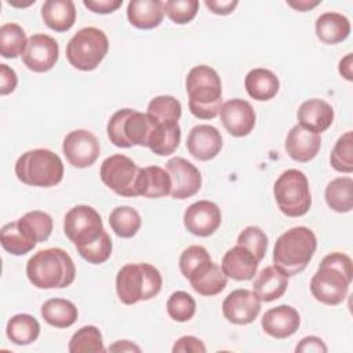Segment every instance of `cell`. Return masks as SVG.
I'll return each mask as SVG.
<instances>
[{"instance_id": "6da1fadb", "label": "cell", "mask_w": 353, "mask_h": 353, "mask_svg": "<svg viewBox=\"0 0 353 353\" xmlns=\"http://www.w3.org/2000/svg\"><path fill=\"white\" fill-rule=\"evenodd\" d=\"M353 280V262L343 252H331L323 258L310 280V292L321 303L335 306L345 301Z\"/></svg>"}, {"instance_id": "7a4b0ae2", "label": "cell", "mask_w": 353, "mask_h": 353, "mask_svg": "<svg viewBox=\"0 0 353 353\" xmlns=\"http://www.w3.org/2000/svg\"><path fill=\"white\" fill-rule=\"evenodd\" d=\"M29 281L41 290L69 287L76 277V266L70 255L58 247L40 250L26 263Z\"/></svg>"}, {"instance_id": "3957f363", "label": "cell", "mask_w": 353, "mask_h": 353, "mask_svg": "<svg viewBox=\"0 0 353 353\" xmlns=\"http://www.w3.org/2000/svg\"><path fill=\"white\" fill-rule=\"evenodd\" d=\"M186 92L190 113L201 120L219 114L222 106V83L215 69L207 65L192 68L186 76Z\"/></svg>"}, {"instance_id": "277c9868", "label": "cell", "mask_w": 353, "mask_h": 353, "mask_svg": "<svg viewBox=\"0 0 353 353\" xmlns=\"http://www.w3.org/2000/svg\"><path fill=\"white\" fill-rule=\"evenodd\" d=\"M317 248V239L312 229L295 226L284 232L274 243L273 263L288 277L306 269Z\"/></svg>"}, {"instance_id": "5b68a950", "label": "cell", "mask_w": 353, "mask_h": 353, "mask_svg": "<svg viewBox=\"0 0 353 353\" xmlns=\"http://www.w3.org/2000/svg\"><path fill=\"white\" fill-rule=\"evenodd\" d=\"M160 272L150 263H127L116 276V291L124 305L154 298L161 290Z\"/></svg>"}, {"instance_id": "8992f818", "label": "cell", "mask_w": 353, "mask_h": 353, "mask_svg": "<svg viewBox=\"0 0 353 353\" xmlns=\"http://www.w3.org/2000/svg\"><path fill=\"white\" fill-rule=\"evenodd\" d=\"M15 175L22 183L29 186H55L63 178V163L52 150H28L17 160Z\"/></svg>"}, {"instance_id": "52a82bcc", "label": "cell", "mask_w": 353, "mask_h": 353, "mask_svg": "<svg viewBox=\"0 0 353 353\" xmlns=\"http://www.w3.org/2000/svg\"><path fill=\"white\" fill-rule=\"evenodd\" d=\"M153 121L146 113L134 109H120L108 121V138L117 148L148 146Z\"/></svg>"}, {"instance_id": "ba28073f", "label": "cell", "mask_w": 353, "mask_h": 353, "mask_svg": "<svg viewBox=\"0 0 353 353\" xmlns=\"http://www.w3.org/2000/svg\"><path fill=\"white\" fill-rule=\"evenodd\" d=\"M274 199L279 210L290 216L305 215L312 205V194L306 175L295 168L284 171L274 182Z\"/></svg>"}, {"instance_id": "9c48e42d", "label": "cell", "mask_w": 353, "mask_h": 353, "mask_svg": "<svg viewBox=\"0 0 353 353\" xmlns=\"http://www.w3.org/2000/svg\"><path fill=\"white\" fill-rule=\"evenodd\" d=\"M108 50V36L98 28L87 26L74 33L66 44V58L73 68L90 72L97 69Z\"/></svg>"}, {"instance_id": "30bf717a", "label": "cell", "mask_w": 353, "mask_h": 353, "mask_svg": "<svg viewBox=\"0 0 353 353\" xmlns=\"http://www.w3.org/2000/svg\"><path fill=\"white\" fill-rule=\"evenodd\" d=\"M103 230L99 212L90 205H74L63 218L65 236L76 245L77 250L98 240Z\"/></svg>"}, {"instance_id": "8fae6325", "label": "cell", "mask_w": 353, "mask_h": 353, "mask_svg": "<svg viewBox=\"0 0 353 353\" xmlns=\"http://www.w3.org/2000/svg\"><path fill=\"white\" fill-rule=\"evenodd\" d=\"M141 168L124 154H112L101 164L99 176L102 182L123 197H137V182Z\"/></svg>"}, {"instance_id": "7c38bea8", "label": "cell", "mask_w": 353, "mask_h": 353, "mask_svg": "<svg viewBox=\"0 0 353 353\" xmlns=\"http://www.w3.org/2000/svg\"><path fill=\"white\" fill-rule=\"evenodd\" d=\"M62 150L73 167L87 168L97 161L101 146L97 137L88 130H73L65 137Z\"/></svg>"}, {"instance_id": "4fadbf2b", "label": "cell", "mask_w": 353, "mask_h": 353, "mask_svg": "<svg viewBox=\"0 0 353 353\" xmlns=\"http://www.w3.org/2000/svg\"><path fill=\"white\" fill-rule=\"evenodd\" d=\"M58 57L59 46L57 40L48 34L36 33L28 39L22 61L29 70L44 73L55 66Z\"/></svg>"}, {"instance_id": "5bb4252c", "label": "cell", "mask_w": 353, "mask_h": 353, "mask_svg": "<svg viewBox=\"0 0 353 353\" xmlns=\"http://www.w3.org/2000/svg\"><path fill=\"white\" fill-rule=\"evenodd\" d=\"M171 178V193L174 199L183 200L194 196L201 188V174L196 165L183 157H172L165 164Z\"/></svg>"}, {"instance_id": "9a60e30c", "label": "cell", "mask_w": 353, "mask_h": 353, "mask_svg": "<svg viewBox=\"0 0 353 353\" xmlns=\"http://www.w3.org/2000/svg\"><path fill=\"white\" fill-rule=\"evenodd\" d=\"M261 312V299L254 291L239 288L232 291L222 303L225 319L237 325L252 323Z\"/></svg>"}, {"instance_id": "2e32d148", "label": "cell", "mask_w": 353, "mask_h": 353, "mask_svg": "<svg viewBox=\"0 0 353 353\" xmlns=\"http://www.w3.org/2000/svg\"><path fill=\"white\" fill-rule=\"evenodd\" d=\"M221 221L219 207L210 200H199L190 204L183 214L186 230L199 237L211 236L219 228Z\"/></svg>"}, {"instance_id": "e0dca14e", "label": "cell", "mask_w": 353, "mask_h": 353, "mask_svg": "<svg viewBox=\"0 0 353 353\" xmlns=\"http://www.w3.org/2000/svg\"><path fill=\"white\" fill-rule=\"evenodd\" d=\"M219 117L225 130L233 137L248 135L255 125V112L250 102L233 98L226 101L219 110Z\"/></svg>"}, {"instance_id": "ac0fdd59", "label": "cell", "mask_w": 353, "mask_h": 353, "mask_svg": "<svg viewBox=\"0 0 353 353\" xmlns=\"http://www.w3.org/2000/svg\"><path fill=\"white\" fill-rule=\"evenodd\" d=\"M186 148L194 159L208 161L222 149L221 132L214 125L199 124L190 130L186 139Z\"/></svg>"}, {"instance_id": "d6986e66", "label": "cell", "mask_w": 353, "mask_h": 353, "mask_svg": "<svg viewBox=\"0 0 353 353\" xmlns=\"http://www.w3.org/2000/svg\"><path fill=\"white\" fill-rule=\"evenodd\" d=\"M263 331L277 339L294 335L301 324L298 310L290 305H280L265 312L261 320Z\"/></svg>"}, {"instance_id": "ffe728a7", "label": "cell", "mask_w": 353, "mask_h": 353, "mask_svg": "<svg viewBox=\"0 0 353 353\" xmlns=\"http://www.w3.org/2000/svg\"><path fill=\"white\" fill-rule=\"evenodd\" d=\"M321 146L320 134L312 132L299 124L294 125L285 138V150L288 156L298 163H307L316 157Z\"/></svg>"}, {"instance_id": "44dd1931", "label": "cell", "mask_w": 353, "mask_h": 353, "mask_svg": "<svg viewBox=\"0 0 353 353\" xmlns=\"http://www.w3.org/2000/svg\"><path fill=\"white\" fill-rule=\"evenodd\" d=\"M258 263L259 261L250 250L236 244L223 255L221 268L226 277L237 281H247L256 274Z\"/></svg>"}, {"instance_id": "7402d4cb", "label": "cell", "mask_w": 353, "mask_h": 353, "mask_svg": "<svg viewBox=\"0 0 353 353\" xmlns=\"http://www.w3.org/2000/svg\"><path fill=\"white\" fill-rule=\"evenodd\" d=\"M296 116L301 127L321 134L331 127L334 121V109L324 99L312 98L299 106Z\"/></svg>"}, {"instance_id": "603a6c76", "label": "cell", "mask_w": 353, "mask_h": 353, "mask_svg": "<svg viewBox=\"0 0 353 353\" xmlns=\"http://www.w3.org/2000/svg\"><path fill=\"white\" fill-rule=\"evenodd\" d=\"M192 288L204 296H212L222 292L228 284V277L222 268L211 259L197 266L188 279Z\"/></svg>"}, {"instance_id": "cb8c5ba5", "label": "cell", "mask_w": 353, "mask_h": 353, "mask_svg": "<svg viewBox=\"0 0 353 353\" xmlns=\"http://www.w3.org/2000/svg\"><path fill=\"white\" fill-rule=\"evenodd\" d=\"M288 287V276L277 266H266L259 272L252 284V291L263 302L281 298Z\"/></svg>"}, {"instance_id": "d4e9b609", "label": "cell", "mask_w": 353, "mask_h": 353, "mask_svg": "<svg viewBox=\"0 0 353 353\" xmlns=\"http://www.w3.org/2000/svg\"><path fill=\"white\" fill-rule=\"evenodd\" d=\"M127 18L138 29H154L164 18V1L131 0L127 7Z\"/></svg>"}, {"instance_id": "484cf974", "label": "cell", "mask_w": 353, "mask_h": 353, "mask_svg": "<svg viewBox=\"0 0 353 353\" xmlns=\"http://www.w3.org/2000/svg\"><path fill=\"white\" fill-rule=\"evenodd\" d=\"M137 192L138 196H143L148 199L168 196L171 193L170 174L159 165H149L141 168L137 182Z\"/></svg>"}, {"instance_id": "4316f807", "label": "cell", "mask_w": 353, "mask_h": 353, "mask_svg": "<svg viewBox=\"0 0 353 353\" xmlns=\"http://www.w3.org/2000/svg\"><path fill=\"white\" fill-rule=\"evenodd\" d=\"M316 36L325 44H338L350 34L349 19L339 12H324L316 19Z\"/></svg>"}, {"instance_id": "83f0119b", "label": "cell", "mask_w": 353, "mask_h": 353, "mask_svg": "<svg viewBox=\"0 0 353 353\" xmlns=\"http://www.w3.org/2000/svg\"><path fill=\"white\" fill-rule=\"evenodd\" d=\"M44 23L55 32H66L76 22V7L72 0H47L41 6Z\"/></svg>"}, {"instance_id": "f1b7e54d", "label": "cell", "mask_w": 353, "mask_h": 353, "mask_svg": "<svg viewBox=\"0 0 353 353\" xmlns=\"http://www.w3.org/2000/svg\"><path fill=\"white\" fill-rule=\"evenodd\" d=\"M244 87L251 98L256 101H269L279 92L280 81L272 70L255 68L247 73Z\"/></svg>"}, {"instance_id": "f546056e", "label": "cell", "mask_w": 353, "mask_h": 353, "mask_svg": "<svg viewBox=\"0 0 353 353\" xmlns=\"http://www.w3.org/2000/svg\"><path fill=\"white\" fill-rule=\"evenodd\" d=\"M153 121V120H152ZM181 142V127L178 123H154L148 148L159 156L172 154Z\"/></svg>"}, {"instance_id": "4dcf8cb0", "label": "cell", "mask_w": 353, "mask_h": 353, "mask_svg": "<svg viewBox=\"0 0 353 353\" xmlns=\"http://www.w3.org/2000/svg\"><path fill=\"white\" fill-rule=\"evenodd\" d=\"M41 317L57 328H68L77 321L79 312L73 302L63 298H51L41 305Z\"/></svg>"}, {"instance_id": "1f68e13d", "label": "cell", "mask_w": 353, "mask_h": 353, "mask_svg": "<svg viewBox=\"0 0 353 353\" xmlns=\"http://www.w3.org/2000/svg\"><path fill=\"white\" fill-rule=\"evenodd\" d=\"M327 205L335 212H349L353 208V179L339 176L332 179L324 192Z\"/></svg>"}, {"instance_id": "d6a6232c", "label": "cell", "mask_w": 353, "mask_h": 353, "mask_svg": "<svg viewBox=\"0 0 353 353\" xmlns=\"http://www.w3.org/2000/svg\"><path fill=\"white\" fill-rule=\"evenodd\" d=\"M6 334L7 338L15 345H30L39 338L40 324L33 316L28 313H19L8 320Z\"/></svg>"}, {"instance_id": "836d02e7", "label": "cell", "mask_w": 353, "mask_h": 353, "mask_svg": "<svg viewBox=\"0 0 353 353\" xmlns=\"http://www.w3.org/2000/svg\"><path fill=\"white\" fill-rule=\"evenodd\" d=\"M0 241L3 248L12 255H25L36 247V241L22 229L18 219L6 223L0 230Z\"/></svg>"}, {"instance_id": "e575fe53", "label": "cell", "mask_w": 353, "mask_h": 353, "mask_svg": "<svg viewBox=\"0 0 353 353\" xmlns=\"http://www.w3.org/2000/svg\"><path fill=\"white\" fill-rule=\"evenodd\" d=\"M142 223L139 212L128 205L116 207L109 215V225L112 230L123 239H130L137 234Z\"/></svg>"}, {"instance_id": "d590c367", "label": "cell", "mask_w": 353, "mask_h": 353, "mask_svg": "<svg viewBox=\"0 0 353 353\" xmlns=\"http://www.w3.org/2000/svg\"><path fill=\"white\" fill-rule=\"evenodd\" d=\"M28 44L25 30L14 22L4 23L0 28V55L3 58L22 57Z\"/></svg>"}, {"instance_id": "8d00e7d4", "label": "cell", "mask_w": 353, "mask_h": 353, "mask_svg": "<svg viewBox=\"0 0 353 353\" xmlns=\"http://www.w3.org/2000/svg\"><path fill=\"white\" fill-rule=\"evenodd\" d=\"M146 114L154 123H178L182 114V106L171 95H159L149 102Z\"/></svg>"}, {"instance_id": "74e56055", "label": "cell", "mask_w": 353, "mask_h": 353, "mask_svg": "<svg viewBox=\"0 0 353 353\" xmlns=\"http://www.w3.org/2000/svg\"><path fill=\"white\" fill-rule=\"evenodd\" d=\"M68 349L70 353H102L105 352L102 334L95 325H84L72 335Z\"/></svg>"}, {"instance_id": "f35d334b", "label": "cell", "mask_w": 353, "mask_h": 353, "mask_svg": "<svg viewBox=\"0 0 353 353\" xmlns=\"http://www.w3.org/2000/svg\"><path fill=\"white\" fill-rule=\"evenodd\" d=\"M18 222L36 243L46 241L52 232V218L44 211L26 212Z\"/></svg>"}, {"instance_id": "ab89813d", "label": "cell", "mask_w": 353, "mask_h": 353, "mask_svg": "<svg viewBox=\"0 0 353 353\" xmlns=\"http://www.w3.org/2000/svg\"><path fill=\"white\" fill-rule=\"evenodd\" d=\"M330 163L334 170L345 174L353 171V138L352 131H346L334 145L330 156Z\"/></svg>"}, {"instance_id": "60d3db41", "label": "cell", "mask_w": 353, "mask_h": 353, "mask_svg": "<svg viewBox=\"0 0 353 353\" xmlns=\"http://www.w3.org/2000/svg\"><path fill=\"white\" fill-rule=\"evenodd\" d=\"M167 312L178 323L189 321L196 313V301L185 291H175L167 301Z\"/></svg>"}, {"instance_id": "b9f144b4", "label": "cell", "mask_w": 353, "mask_h": 353, "mask_svg": "<svg viewBox=\"0 0 353 353\" xmlns=\"http://www.w3.org/2000/svg\"><path fill=\"white\" fill-rule=\"evenodd\" d=\"M237 244L250 250L261 262L266 254L268 236L258 226H247L240 232L237 237Z\"/></svg>"}, {"instance_id": "7bdbcfd3", "label": "cell", "mask_w": 353, "mask_h": 353, "mask_svg": "<svg viewBox=\"0 0 353 353\" xmlns=\"http://www.w3.org/2000/svg\"><path fill=\"white\" fill-rule=\"evenodd\" d=\"M197 0H168L164 1V14L178 25L190 22L199 11Z\"/></svg>"}, {"instance_id": "ee69618b", "label": "cell", "mask_w": 353, "mask_h": 353, "mask_svg": "<svg viewBox=\"0 0 353 353\" xmlns=\"http://www.w3.org/2000/svg\"><path fill=\"white\" fill-rule=\"evenodd\" d=\"M77 252L80 254V256L83 259H85L87 262H90L92 265L103 263L109 259V256L112 254L110 236L108 234L106 230H103L98 240H95L94 243H91L83 248H79Z\"/></svg>"}, {"instance_id": "f6af8a7d", "label": "cell", "mask_w": 353, "mask_h": 353, "mask_svg": "<svg viewBox=\"0 0 353 353\" xmlns=\"http://www.w3.org/2000/svg\"><path fill=\"white\" fill-rule=\"evenodd\" d=\"M210 259H211L210 254L203 245H190L186 250H183V252L179 256L181 273L186 279H189V276L197 266H200L201 263H204Z\"/></svg>"}, {"instance_id": "bcb514c9", "label": "cell", "mask_w": 353, "mask_h": 353, "mask_svg": "<svg viewBox=\"0 0 353 353\" xmlns=\"http://www.w3.org/2000/svg\"><path fill=\"white\" fill-rule=\"evenodd\" d=\"M174 353H185V352H192V353H204L205 346L201 342V339L192 336V335H185L179 338L175 345L172 346Z\"/></svg>"}, {"instance_id": "7dc6e473", "label": "cell", "mask_w": 353, "mask_h": 353, "mask_svg": "<svg viewBox=\"0 0 353 353\" xmlns=\"http://www.w3.org/2000/svg\"><path fill=\"white\" fill-rule=\"evenodd\" d=\"M18 84V77L14 69H11L8 65L1 63L0 65V94L8 95L11 94Z\"/></svg>"}, {"instance_id": "c3c4849f", "label": "cell", "mask_w": 353, "mask_h": 353, "mask_svg": "<svg viewBox=\"0 0 353 353\" xmlns=\"http://www.w3.org/2000/svg\"><path fill=\"white\" fill-rule=\"evenodd\" d=\"M84 7L97 14H110L121 7L123 0H84Z\"/></svg>"}, {"instance_id": "681fc988", "label": "cell", "mask_w": 353, "mask_h": 353, "mask_svg": "<svg viewBox=\"0 0 353 353\" xmlns=\"http://www.w3.org/2000/svg\"><path fill=\"white\" fill-rule=\"evenodd\" d=\"M295 352L298 353H307V352H314V353H325L327 352V346L323 342V339H320L319 336H305L299 341V343L295 347Z\"/></svg>"}, {"instance_id": "f907efd6", "label": "cell", "mask_w": 353, "mask_h": 353, "mask_svg": "<svg viewBox=\"0 0 353 353\" xmlns=\"http://www.w3.org/2000/svg\"><path fill=\"white\" fill-rule=\"evenodd\" d=\"M205 7L216 15H228L230 12H233V10L237 7L239 1L236 0H225V1H219V0H205L204 1Z\"/></svg>"}, {"instance_id": "816d5d0a", "label": "cell", "mask_w": 353, "mask_h": 353, "mask_svg": "<svg viewBox=\"0 0 353 353\" xmlns=\"http://www.w3.org/2000/svg\"><path fill=\"white\" fill-rule=\"evenodd\" d=\"M352 66H353V55L352 54H346V57L339 61V73L342 74V77H345L349 81L353 80Z\"/></svg>"}, {"instance_id": "f5cc1de1", "label": "cell", "mask_w": 353, "mask_h": 353, "mask_svg": "<svg viewBox=\"0 0 353 353\" xmlns=\"http://www.w3.org/2000/svg\"><path fill=\"white\" fill-rule=\"evenodd\" d=\"M109 352H141V347L130 341H116L109 346Z\"/></svg>"}, {"instance_id": "db71d44e", "label": "cell", "mask_w": 353, "mask_h": 353, "mask_svg": "<svg viewBox=\"0 0 353 353\" xmlns=\"http://www.w3.org/2000/svg\"><path fill=\"white\" fill-rule=\"evenodd\" d=\"M321 3V0H298V1H287V4L301 12H305V11H309L312 8H314L316 6H319Z\"/></svg>"}]
</instances>
